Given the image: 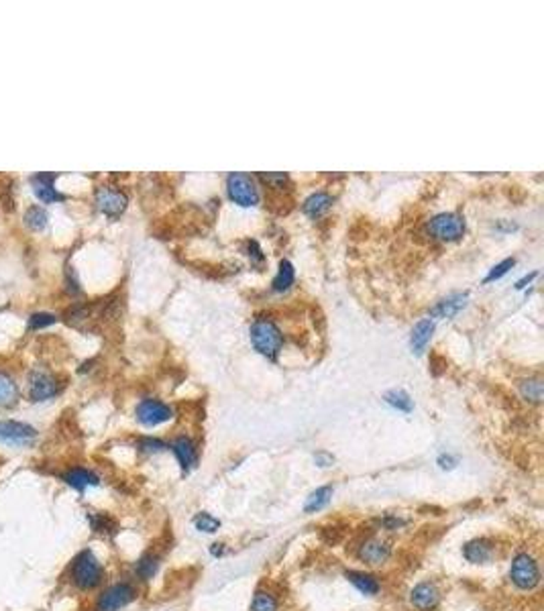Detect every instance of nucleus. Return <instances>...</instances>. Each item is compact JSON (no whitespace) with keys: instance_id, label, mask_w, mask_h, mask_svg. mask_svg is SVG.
Wrapping results in <instances>:
<instances>
[{"instance_id":"f257e3e1","label":"nucleus","mask_w":544,"mask_h":611,"mask_svg":"<svg viewBox=\"0 0 544 611\" xmlns=\"http://www.w3.org/2000/svg\"><path fill=\"white\" fill-rule=\"evenodd\" d=\"M69 579L80 591H92L102 583L105 570H102L100 560L96 558V555L92 551H82L72 560Z\"/></svg>"},{"instance_id":"f03ea898","label":"nucleus","mask_w":544,"mask_h":611,"mask_svg":"<svg viewBox=\"0 0 544 611\" xmlns=\"http://www.w3.org/2000/svg\"><path fill=\"white\" fill-rule=\"evenodd\" d=\"M251 333V342L255 351L268 359H277L281 346H283V334L277 329V324L268 316H257L249 329Z\"/></svg>"},{"instance_id":"7ed1b4c3","label":"nucleus","mask_w":544,"mask_h":611,"mask_svg":"<svg viewBox=\"0 0 544 611\" xmlns=\"http://www.w3.org/2000/svg\"><path fill=\"white\" fill-rule=\"evenodd\" d=\"M226 194L241 208H253L259 204V188L249 173H228Z\"/></svg>"},{"instance_id":"20e7f679","label":"nucleus","mask_w":544,"mask_h":611,"mask_svg":"<svg viewBox=\"0 0 544 611\" xmlns=\"http://www.w3.org/2000/svg\"><path fill=\"white\" fill-rule=\"evenodd\" d=\"M510 579L520 591H532L541 583V568L536 558L528 553H520L514 556L512 568H510Z\"/></svg>"},{"instance_id":"39448f33","label":"nucleus","mask_w":544,"mask_h":611,"mask_svg":"<svg viewBox=\"0 0 544 611\" xmlns=\"http://www.w3.org/2000/svg\"><path fill=\"white\" fill-rule=\"evenodd\" d=\"M465 230H467L465 219L461 214H455V212L436 214L435 219L428 223V232L435 236L436 241H442V243L459 241L465 234Z\"/></svg>"},{"instance_id":"423d86ee","label":"nucleus","mask_w":544,"mask_h":611,"mask_svg":"<svg viewBox=\"0 0 544 611\" xmlns=\"http://www.w3.org/2000/svg\"><path fill=\"white\" fill-rule=\"evenodd\" d=\"M135 416L137 420L147 426V428H155L160 424H165L173 418V410L171 406H167L162 399H153V397H147V399H141L137 403V410H135Z\"/></svg>"},{"instance_id":"0eeeda50","label":"nucleus","mask_w":544,"mask_h":611,"mask_svg":"<svg viewBox=\"0 0 544 611\" xmlns=\"http://www.w3.org/2000/svg\"><path fill=\"white\" fill-rule=\"evenodd\" d=\"M137 597V589L131 583H116L110 585L107 591H102V595L96 601V611H118L127 608L131 601H135Z\"/></svg>"},{"instance_id":"6e6552de","label":"nucleus","mask_w":544,"mask_h":611,"mask_svg":"<svg viewBox=\"0 0 544 611\" xmlns=\"http://www.w3.org/2000/svg\"><path fill=\"white\" fill-rule=\"evenodd\" d=\"M127 204H129V198L124 192H120L118 188H112V186H100L96 190V208L107 214L110 219H116L120 216L124 210H127Z\"/></svg>"},{"instance_id":"1a4fd4ad","label":"nucleus","mask_w":544,"mask_h":611,"mask_svg":"<svg viewBox=\"0 0 544 611\" xmlns=\"http://www.w3.org/2000/svg\"><path fill=\"white\" fill-rule=\"evenodd\" d=\"M35 438H37V430L33 426L17 420H0V443L29 446Z\"/></svg>"},{"instance_id":"9d476101","label":"nucleus","mask_w":544,"mask_h":611,"mask_svg":"<svg viewBox=\"0 0 544 611\" xmlns=\"http://www.w3.org/2000/svg\"><path fill=\"white\" fill-rule=\"evenodd\" d=\"M59 393V384L54 375L45 371H35L29 379V397L31 401H47Z\"/></svg>"},{"instance_id":"9b49d317","label":"nucleus","mask_w":544,"mask_h":611,"mask_svg":"<svg viewBox=\"0 0 544 611\" xmlns=\"http://www.w3.org/2000/svg\"><path fill=\"white\" fill-rule=\"evenodd\" d=\"M169 448L175 454V458H177L184 473H190L192 469H196V465H198V446L190 436L182 434V436L173 438Z\"/></svg>"},{"instance_id":"f8f14e48","label":"nucleus","mask_w":544,"mask_h":611,"mask_svg":"<svg viewBox=\"0 0 544 611\" xmlns=\"http://www.w3.org/2000/svg\"><path fill=\"white\" fill-rule=\"evenodd\" d=\"M389 556H391V546L380 538H367L365 542H361V546L357 551V558L371 564V566L385 564L389 560Z\"/></svg>"},{"instance_id":"ddd939ff","label":"nucleus","mask_w":544,"mask_h":611,"mask_svg":"<svg viewBox=\"0 0 544 611\" xmlns=\"http://www.w3.org/2000/svg\"><path fill=\"white\" fill-rule=\"evenodd\" d=\"M57 179V173H37L31 177V184H33V192L35 196L43 202V204H54V202H63L67 196L57 192L54 186V181Z\"/></svg>"},{"instance_id":"4468645a","label":"nucleus","mask_w":544,"mask_h":611,"mask_svg":"<svg viewBox=\"0 0 544 611\" xmlns=\"http://www.w3.org/2000/svg\"><path fill=\"white\" fill-rule=\"evenodd\" d=\"M438 589L433 583H420L410 591V603L418 611H431L438 606Z\"/></svg>"},{"instance_id":"2eb2a0df","label":"nucleus","mask_w":544,"mask_h":611,"mask_svg":"<svg viewBox=\"0 0 544 611\" xmlns=\"http://www.w3.org/2000/svg\"><path fill=\"white\" fill-rule=\"evenodd\" d=\"M63 481L76 491H86L88 487H96L100 483V477L86 467H74L67 473H63Z\"/></svg>"},{"instance_id":"dca6fc26","label":"nucleus","mask_w":544,"mask_h":611,"mask_svg":"<svg viewBox=\"0 0 544 611\" xmlns=\"http://www.w3.org/2000/svg\"><path fill=\"white\" fill-rule=\"evenodd\" d=\"M467 306V293H450L431 308L433 318H453Z\"/></svg>"},{"instance_id":"f3484780","label":"nucleus","mask_w":544,"mask_h":611,"mask_svg":"<svg viewBox=\"0 0 544 611\" xmlns=\"http://www.w3.org/2000/svg\"><path fill=\"white\" fill-rule=\"evenodd\" d=\"M332 202H334V198L327 194V192H314V194H310L306 200H304V204H302V212L306 214V216H310V219H320L325 212L330 210V206H332Z\"/></svg>"},{"instance_id":"a211bd4d","label":"nucleus","mask_w":544,"mask_h":611,"mask_svg":"<svg viewBox=\"0 0 544 611\" xmlns=\"http://www.w3.org/2000/svg\"><path fill=\"white\" fill-rule=\"evenodd\" d=\"M345 577H347V581L357 589V591H361L363 595H378L381 589L380 581H378V577H373V575H369V573H363V570H347L345 573Z\"/></svg>"},{"instance_id":"6ab92c4d","label":"nucleus","mask_w":544,"mask_h":611,"mask_svg":"<svg viewBox=\"0 0 544 611\" xmlns=\"http://www.w3.org/2000/svg\"><path fill=\"white\" fill-rule=\"evenodd\" d=\"M433 333H435V320H431V318H424L414 326L412 336H410V346L416 355L424 353V348L428 346V342L433 338Z\"/></svg>"},{"instance_id":"aec40b11","label":"nucleus","mask_w":544,"mask_h":611,"mask_svg":"<svg viewBox=\"0 0 544 611\" xmlns=\"http://www.w3.org/2000/svg\"><path fill=\"white\" fill-rule=\"evenodd\" d=\"M493 555V544L488 538H475L471 542L465 544L463 548V556L473 562V564H481V562H488Z\"/></svg>"},{"instance_id":"412c9836","label":"nucleus","mask_w":544,"mask_h":611,"mask_svg":"<svg viewBox=\"0 0 544 611\" xmlns=\"http://www.w3.org/2000/svg\"><path fill=\"white\" fill-rule=\"evenodd\" d=\"M294 281H296V269H294V265L287 259H281L279 261L277 276L272 281V289L275 293H283V291H287L294 285Z\"/></svg>"},{"instance_id":"4be33fe9","label":"nucleus","mask_w":544,"mask_h":611,"mask_svg":"<svg viewBox=\"0 0 544 611\" xmlns=\"http://www.w3.org/2000/svg\"><path fill=\"white\" fill-rule=\"evenodd\" d=\"M160 568V556L153 555V553H147L143 555L137 562H135V575L141 579V581H151L155 577Z\"/></svg>"},{"instance_id":"5701e85b","label":"nucleus","mask_w":544,"mask_h":611,"mask_svg":"<svg viewBox=\"0 0 544 611\" xmlns=\"http://www.w3.org/2000/svg\"><path fill=\"white\" fill-rule=\"evenodd\" d=\"M330 500H332V487H330V485L318 487V489L312 491L310 498L306 500L304 511H306V513H316V511L325 509L328 503H330Z\"/></svg>"},{"instance_id":"b1692460","label":"nucleus","mask_w":544,"mask_h":611,"mask_svg":"<svg viewBox=\"0 0 544 611\" xmlns=\"http://www.w3.org/2000/svg\"><path fill=\"white\" fill-rule=\"evenodd\" d=\"M383 399H385L387 406H391V408L398 410V412H406V414H408V412L414 410L412 397H410L404 389H389V391H385Z\"/></svg>"},{"instance_id":"393cba45","label":"nucleus","mask_w":544,"mask_h":611,"mask_svg":"<svg viewBox=\"0 0 544 611\" xmlns=\"http://www.w3.org/2000/svg\"><path fill=\"white\" fill-rule=\"evenodd\" d=\"M17 399H19L17 384H14L6 373H0V408H8V406H12Z\"/></svg>"},{"instance_id":"a878e982","label":"nucleus","mask_w":544,"mask_h":611,"mask_svg":"<svg viewBox=\"0 0 544 611\" xmlns=\"http://www.w3.org/2000/svg\"><path fill=\"white\" fill-rule=\"evenodd\" d=\"M23 221L31 230H41L47 224V212L41 206H31V208H27Z\"/></svg>"},{"instance_id":"bb28decb","label":"nucleus","mask_w":544,"mask_h":611,"mask_svg":"<svg viewBox=\"0 0 544 611\" xmlns=\"http://www.w3.org/2000/svg\"><path fill=\"white\" fill-rule=\"evenodd\" d=\"M543 379L534 377V379H526L520 384V391L526 399L534 401V403H541L543 401Z\"/></svg>"},{"instance_id":"cd10ccee","label":"nucleus","mask_w":544,"mask_h":611,"mask_svg":"<svg viewBox=\"0 0 544 611\" xmlns=\"http://www.w3.org/2000/svg\"><path fill=\"white\" fill-rule=\"evenodd\" d=\"M277 610H279V603H277V599L273 597L270 591H257V593H255L251 611H277Z\"/></svg>"},{"instance_id":"c85d7f7f","label":"nucleus","mask_w":544,"mask_h":611,"mask_svg":"<svg viewBox=\"0 0 544 611\" xmlns=\"http://www.w3.org/2000/svg\"><path fill=\"white\" fill-rule=\"evenodd\" d=\"M194 526H196V530H200V532L215 534L218 528H220V520L215 518V515H210V513H206V511H202V513H198V515L194 518Z\"/></svg>"},{"instance_id":"c756f323","label":"nucleus","mask_w":544,"mask_h":611,"mask_svg":"<svg viewBox=\"0 0 544 611\" xmlns=\"http://www.w3.org/2000/svg\"><path fill=\"white\" fill-rule=\"evenodd\" d=\"M88 520H90V526H92V530H94V532H100V534L114 532V528H116L114 520H112V518H109L107 513H90V515H88Z\"/></svg>"},{"instance_id":"7c9ffc66","label":"nucleus","mask_w":544,"mask_h":611,"mask_svg":"<svg viewBox=\"0 0 544 611\" xmlns=\"http://www.w3.org/2000/svg\"><path fill=\"white\" fill-rule=\"evenodd\" d=\"M139 450L141 452H147V454H157V452H164L167 445L160 438H153V436H145V438H139Z\"/></svg>"},{"instance_id":"2f4dec72","label":"nucleus","mask_w":544,"mask_h":611,"mask_svg":"<svg viewBox=\"0 0 544 611\" xmlns=\"http://www.w3.org/2000/svg\"><path fill=\"white\" fill-rule=\"evenodd\" d=\"M514 265H516V259H514V257H510V259H503L501 263H497V265L491 269L490 274H488V278L483 279V281H486V283H491V281H495V279L503 278V276H505V274H508V271H510Z\"/></svg>"},{"instance_id":"473e14b6","label":"nucleus","mask_w":544,"mask_h":611,"mask_svg":"<svg viewBox=\"0 0 544 611\" xmlns=\"http://www.w3.org/2000/svg\"><path fill=\"white\" fill-rule=\"evenodd\" d=\"M55 322L54 314L50 312H37L29 318V329L31 331H37V329H45V326H52Z\"/></svg>"},{"instance_id":"72a5a7b5","label":"nucleus","mask_w":544,"mask_h":611,"mask_svg":"<svg viewBox=\"0 0 544 611\" xmlns=\"http://www.w3.org/2000/svg\"><path fill=\"white\" fill-rule=\"evenodd\" d=\"M245 253H247V255L251 257V261H255V263H263V261H265V255H263L259 243L253 241V238H249V241L245 243Z\"/></svg>"},{"instance_id":"f704fd0d","label":"nucleus","mask_w":544,"mask_h":611,"mask_svg":"<svg viewBox=\"0 0 544 611\" xmlns=\"http://www.w3.org/2000/svg\"><path fill=\"white\" fill-rule=\"evenodd\" d=\"M65 287L69 293H80V283H78L74 269H67V274H65Z\"/></svg>"},{"instance_id":"c9c22d12","label":"nucleus","mask_w":544,"mask_h":611,"mask_svg":"<svg viewBox=\"0 0 544 611\" xmlns=\"http://www.w3.org/2000/svg\"><path fill=\"white\" fill-rule=\"evenodd\" d=\"M457 463H459V458L453 456V454H440V456H438V465H440V469H455Z\"/></svg>"},{"instance_id":"e433bc0d","label":"nucleus","mask_w":544,"mask_h":611,"mask_svg":"<svg viewBox=\"0 0 544 611\" xmlns=\"http://www.w3.org/2000/svg\"><path fill=\"white\" fill-rule=\"evenodd\" d=\"M314 460H316V465L318 467H330L332 463H334V458H332V454H328L325 450H320V452H316V456H314Z\"/></svg>"},{"instance_id":"4c0bfd02","label":"nucleus","mask_w":544,"mask_h":611,"mask_svg":"<svg viewBox=\"0 0 544 611\" xmlns=\"http://www.w3.org/2000/svg\"><path fill=\"white\" fill-rule=\"evenodd\" d=\"M536 276H538V274H536V271H534V274H530V276H526V278H522V279H520V281H518V283H516V287H518V289H522V287H526V285H528V283H530V281H532V279L536 278Z\"/></svg>"},{"instance_id":"58836bf2","label":"nucleus","mask_w":544,"mask_h":611,"mask_svg":"<svg viewBox=\"0 0 544 611\" xmlns=\"http://www.w3.org/2000/svg\"><path fill=\"white\" fill-rule=\"evenodd\" d=\"M222 546H224V544H213V548H210V553H213V556H220V555H222V553H224V548H222Z\"/></svg>"}]
</instances>
